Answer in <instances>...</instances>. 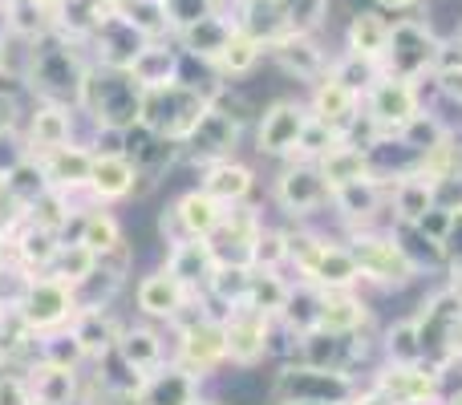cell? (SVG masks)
Returning a JSON list of instances; mask_svg holds the SVG:
<instances>
[{
    "instance_id": "cell-1",
    "label": "cell",
    "mask_w": 462,
    "mask_h": 405,
    "mask_svg": "<svg viewBox=\"0 0 462 405\" xmlns=\"http://www.w3.org/2000/svg\"><path fill=\"white\" fill-rule=\"evenodd\" d=\"M24 86L32 89L37 97H49V102H69L78 106L81 86H86V73H89V57H81V41L65 37V32L49 29L45 37L37 41H24Z\"/></svg>"
},
{
    "instance_id": "cell-2",
    "label": "cell",
    "mask_w": 462,
    "mask_h": 405,
    "mask_svg": "<svg viewBox=\"0 0 462 405\" xmlns=\"http://www.w3.org/2000/svg\"><path fill=\"white\" fill-rule=\"evenodd\" d=\"M78 110H81V118H89V126L130 130L138 122V114H143V86L130 78V69L89 65Z\"/></svg>"
},
{
    "instance_id": "cell-3",
    "label": "cell",
    "mask_w": 462,
    "mask_h": 405,
    "mask_svg": "<svg viewBox=\"0 0 462 405\" xmlns=\"http://www.w3.org/2000/svg\"><path fill=\"white\" fill-rule=\"evenodd\" d=\"M175 361L203 382H216L227 369V328L219 312H208V296H199L175 325Z\"/></svg>"
},
{
    "instance_id": "cell-4",
    "label": "cell",
    "mask_w": 462,
    "mask_h": 405,
    "mask_svg": "<svg viewBox=\"0 0 462 405\" xmlns=\"http://www.w3.org/2000/svg\"><path fill=\"white\" fill-rule=\"evenodd\" d=\"M345 244H349L353 255H357L361 280H365V284H374V288H385V292H406V288L418 284V276H422V272L414 268V260L402 252V244L393 239L390 227L349 231V239H345Z\"/></svg>"
},
{
    "instance_id": "cell-5",
    "label": "cell",
    "mask_w": 462,
    "mask_h": 405,
    "mask_svg": "<svg viewBox=\"0 0 462 405\" xmlns=\"http://www.w3.org/2000/svg\"><path fill=\"white\" fill-rule=\"evenodd\" d=\"M361 390V382L349 369H325L309 365V361H284L272 377L268 398L276 405L284 401H328V405H349V398Z\"/></svg>"
},
{
    "instance_id": "cell-6",
    "label": "cell",
    "mask_w": 462,
    "mask_h": 405,
    "mask_svg": "<svg viewBox=\"0 0 462 405\" xmlns=\"http://www.w3.org/2000/svg\"><path fill=\"white\" fill-rule=\"evenodd\" d=\"M208 97H211L208 89H195L187 81H175V86H162V89H143V114H138V122L162 138L187 143V134L199 126L203 110H208Z\"/></svg>"
},
{
    "instance_id": "cell-7",
    "label": "cell",
    "mask_w": 462,
    "mask_h": 405,
    "mask_svg": "<svg viewBox=\"0 0 462 405\" xmlns=\"http://www.w3.org/2000/svg\"><path fill=\"white\" fill-rule=\"evenodd\" d=\"M78 308H81L78 288L57 280L53 272H41L24 288L21 304H16V320L24 325L29 336H45V333H57V328H69Z\"/></svg>"
},
{
    "instance_id": "cell-8",
    "label": "cell",
    "mask_w": 462,
    "mask_h": 405,
    "mask_svg": "<svg viewBox=\"0 0 462 405\" xmlns=\"http://www.w3.org/2000/svg\"><path fill=\"white\" fill-rule=\"evenodd\" d=\"M272 199L276 207L296 223H309L317 215H325L333 207V187L328 179L320 175L317 162H300V159H288L284 170L276 175V187H272Z\"/></svg>"
},
{
    "instance_id": "cell-9",
    "label": "cell",
    "mask_w": 462,
    "mask_h": 405,
    "mask_svg": "<svg viewBox=\"0 0 462 405\" xmlns=\"http://www.w3.org/2000/svg\"><path fill=\"white\" fill-rule=\"evenodd\" d=\"M434 57H439V37L430 32V24L406 16V21H393L390 49L382 57V73L402 81H422L426 73H434Z\"/></svg>"
},
{
    "instance_id": "cell-10",
    "label": "cell",
    "mask_w": 462,
    "mask_h": 405,
    "mask_svg": "<svg viewBox=\"0 0 462 405\" xmlns=\"http://www.w3.org/2000/svg\"><path fill=\"white\" fill-rule=\"evenodd\" d=\"M224 328H227V365L260 369L276 353V333H280L276 317H263V312L236 304V308H227Z\"/></svg>"
},
{
    "instance_id": "cell-11",
    "label": "cell",
    "mask_w": 462,
    "mask_h": 405,
    "mask_svg": "<svg viewBox=\"0 0 462 405\" xmlns=\"http://www.w3.org/2000/svg\"><path fill=\"white\" fill-rule=\"evenodd\" d=\"M309 118H312V110L300 97H276V102H268L260 110V118H255V151L263 159L288 162L296 143H300L304 126H309Z\"/></svg>"
},
{
    "instance_id": "cell-12",
    "label": "cell",
    "mask_w": 462,
    "mask_h": 405,
    "mask_svg": "<svg viewBox=\"0 0 462 405\" xmlns=\"http://www.w3.org/2000/svg\"><path fill=\"white\" fill-rule=\"evenodd\" d=\"M374 385L390 405H439L442 398V365L418 361V365H377Z\"/></svg>"
},
{
    "instance_id": "cell-13",
    "label": "cell",
    "mask_w": 462,
    "mask_h": 405,
    "mask_svg": "<svg viewBox=\"0 0 462 405\" xmlns=\"http://www.w3.org/2000/svg\"><path fill=\"white\" fill-rule=\"evenodd\" d=\"M199 296L203 292H191L183 280L171 276V272L159 263V268H151L146 276H138L134 308H138V317L154 320V325H179V320H183V312L191 308Z\"/></svg>"
},
{
    "instance_id": "cell-14",
    "label": "cell",
    "mask_w": 462,
    "mask_h": 405,
    "mask_svg": "<svg viewBox=\"0 0 462 405\" xmlns=\"http://www.w3.org/2000/svg\"><path fill=\"white\" fill-rule=\"evenodd\" d=\"M239 138H244V126L208 97V110H203L199 126H195L183 143V159L199 162V167H211V162H219V159H236Z\"/></svg>"
},
{
    "instance_id": "cell-15",
    "label": "cell",
    "mask_w": 462,
    "mask_h": 405,
    "mask_svg": "<svg viewBox=\"0 0 462 405\" xmlns=\"http://www.w3.org/2000/svg\"><path fill=\"white\" fill-rule=\"evenodd\" d=\"M21 138L32 159L45 151H57V146H65V143H78V106L37 97V106L24 114Z\"/></svg>"
},
{
    "instance_id": "cell-16",
    "label": "cell",
    "mask_w": 462,
    "mask_h": 405,
    "mask_svg": "<svg viewBox=\"0 0 462 405\" xmlns=\"http://www.w3.org/2000/svg\"><path fill=\"white\" fill-rule=\"evenodd\" d=\"M361 106H365V114L385 130V134H393V130H402L418 110H422V89H418V81L385 78L382 73V78L369 86V94L361 97Z\"/></svg>"
},
{
    "instance_id": "cell-17",
    "label": "cell",
    "mask_w": 462,
    "mask_h": 405,
    "mask_svg": "<svg viewBox=\"0 0 462 405\" xmlns=\"http://www.w3.org/2000/svg\"><path fill=\"white\" fill-rule=\"evenodd\" d=\"M385 207H390V187L377 183L374 175L333 187V211H337V219L349 223V231L382 227V211H385Z\"/></svg>"
},
{
    "instance_id": "cell-18",
    "label": "cell",
    "mask_w": 462,
    "mask_h": 405,
    "mask_svg": "<svg viewBox=\"0 0 462 405\" xmlns=\"http://www.w3.org/2000/svg\"><path fill=\"white\" fill-rule=\"evenodd\" d=\"M162 268L183 280L191 292H208L211 276H216V268H219V255L208 235H179V239H171L167 252H162Z\"/></svg>"
},
{
    "instance_id": "cell-19",
    "label": "cell",
    "mask_w": 462,
    "mask_h": 405,
    "mask_svg": "<svg viewBox=\"0 0 462 405\" xmlns=\"http://www.w3.org/2000/svg\"><path fill=\"white\" fill-rule=\"evenodd\" d=\"M268 53H272V61L280 65L284 78L304 81V86H317L328 73V57H325V49L317 45L312 32H284L280 41L268 45Z\"/></svg>"
},
{
    "instance_id": "cell-20",
    "label": "cell",
    "mask_w": 462,
    "mask_h": 405,
    "mask_svg": "<svg viewBox=\"0 0 462 405\" xmlns=\"http://www.w3.org/2000/svg\"><path fill=\"white\" fill-rule=\"evenodd\" d=\"M86 187L97 203L110 207V203H126L130 195L143 191V175H138L130 154H94Z\"/></svg>"
},
{
    "instance_id": "cell-21",
    "label": "cell",
    "mask_w": 462,
    "mask_h": 405,
    "mask_svg": "<svg viewBox=\"0 0 462 405\" xmlns=\"http://www.w3.org/2000/svg\"><path fill=\"white\" fill-rule=\"evenodd\" d=\"M24 382L32 390L37 405H81V373L78 365H61V361H29Z\"/></svg>"
},
{
    "instance_id": "cell-22",
    "label": "cell",
    "mask_w": 462,
    "mask_h": 405,
    "mask_svg": "<svg viewBox=\"0 0 462 405\" xmlns=\"http://www.w3.org/2000/svg\"><path fill=\"white\" fill-rule=\"evenodd\" d=\"M126 69H130V78H134L143 89L175 86V81H183V49H179L175 41L151 37L134 53V61H130Z\"/></svg>"
},
{
    "instance_id": "cell-23",
    "label": "cell",
    "mask_w": 462,
    "mask_h": 405,
    "mask_svg": "<svg viewBox=\"0 0 462 405\" xmlns=\"http://www.w3.org/2000/svg\"><path fill=\"white\" fill-rule=\"evenodd\" d=\"M203 390H208V382L195 377L191 369L179 365V361L171 357L167 365L154 369V373L146 377L143 390H138V398H143V405H187V401L199 398Z\"/></svg>"
},
{
    "instance_id": "cell-24",
    "label": "cell",
    "mask_w": 462,
    "mask_h": 405,
    "mask_svg": "<svg viewBox=\"0 0 462 405\" xmlns=\"http://www.w3.org/2000/svg\"><path fill=\"white\" fill-rule=\"evenodd\" d=\"M114 353H118L143 382L154 373V369H162L171 361L167 341H162V333L154 328V320L151 325H122V336H118V345H114Z\"/></svg>"
},
{
    "instance_id": "cell-25",
    "label": "cell",
    "mask_w": 462,
    "mask_h": 405,
    "mask_svg": "<svg viewBox=\"0 0 462 405\" xmlns=\"http://www.w3.org/2000/svg\"><path fill=\"white\" fill-rule=\"evenodd\" d=\"M199 187H203V191H208L216 203L239 207V203L252 199V191H255V170L247 167V162H239V159H219V162H211V167L199 170Z\"/></svg>"
},
{
    "instance_id": "cell-26",
    "label": "cell",
    "mask_w": 462,
    "mask_h": 405,
    "mask_svg": "<svg viewBox=\"0 0 462 405\" xmlns=\"http://www.w3.org/2000/svg\"><path fill=\"white\" fill-rule=\"evenodd\" d=\"M374 325V308L357 288H337L325 292V308H320V328L337 336H357Z\"/></svg>"
},
{
    "instance_id": "cell-27",
    "label": "cell",
    "mask_w": 462,
    "mask_h": 405,
    "mask_svg": "<svg viewBox=\"0 0 462 405\" xmlns=\"http://www.w3.org/2000/svg\"><path fill=\"white\" fill-rule=\"evenodd\" d=\"M167 215H171L179 235H216V227L224 223L227 207L211 199L203 187H191V191H183L175 203H171Z\"/></svg>"
},
{
    "instance_id": "cell-28",
    "label": "cell",
    "mask_w": 462,
    "mask_h": 405,
    "mask_svg": "<svg viewBox=\"0 0 462 405\" xmlns=\"http://www.w3.org/2000/svg\"><path fill=\"white\" fill-rule=\"evenodd\" d=\"M69 333L78 336L86 361H102L106 353H114L122 336V325L110 317V308H97V304H81L78 317L69 320Z\"/></svg>"
},
{
    "instance_id": "cell-29",
    "label": "cell",
    "mask_w": 462,
    "mask_h": 405,
    "mask_svg": "<svg viewBox=\"0 0 462 405\" xmlns=\"http://www.w3.org/2000/svg\"><path fill=\"white\" fill-rule=\"evenodd\" d=\"M309 110H312V118L328 122L337 134H345V126L361 114V94H353V89L341 86L333 73H325V78L312 86V94H309Z\"/></svg>"
},
{
    "instance_id": "cell-30",
    "label": "cell",
    "mask_w": 462,
    "mask_h": 405,
    "mask_svg": "<svg viewBox=\"0 0 462 405\" xmlns=\"http://www.w3.org/2000/svg\"><path fill=\"white\" fill-rule=\"evenodd\" d=\"M304 280H309V284H317L320 292H337V288L365 284V280H361V263H357V255H353V247L349 244H333V239L320 247L317 263L309 268V276H304Z\"/></svg>"
},
{
    "instance_id": "cell-31",
    "label": "cell",
    "mask_w": 462,
    "mask_h": 405,
    "mask_svg": "<svg viewBox=\"0 0 462 405\" xmlns=\"http://www.w3.org/2000/svg\"><path fill=\"white\" fill-rule=\"evenodd\" d=\"M236 24L239 21H227L224 13H208V16H199L195 24H187V29H179L175 32V41H179V49H183L191 61H216V53L227 45V37L236 32Z\"/></svg>"
},
{
    "instance_id": "cell-32",
    "label": "cell",
    "mask_w": 462,
    "mask_h": 405,
    "mask_svg": "<svg viewBox=\"0 0 462 405\" xmlns=\"http://www.w3.org/2000/svg\"><path fill=\"white\" fill-rule=\"evenodd\" d=\"M390 32H393V21L382 16V8H357L349 16V29H345V45H349V53L382 65L385 49H390Z\"/></svg>"
},
{
    "instance_id": "cell-33",
    "label": "cell",
    "mask_w": 462,
    "mask_h": 405,
    "mask_svg": "<svg viewBox=\"0 0 462 405\" xmlns=\"http://www.w3.org/2000/svg\"><path fill=\"white\" fill-rule=\"evenodd\" d=\"M37 162H41V170H45L49 187L69 191V187H86L94 151H89V146H81V143H65V146H57V151L37 154Z\"/></svg>"
},
{
    "instance_id": "cell-34",
    "label": "cell",
    "mask_w": 462,
    "mask_h": 405,
    "mask_svg": "<svg viewBox=\"0 0 462 405\" xmlns=\"http://www.w3.org/2000/svg\"><path fill=\"white\" fill-rule=\"evenodd\" d=\"M73 239H81V244L97 255H114L126 247V227H122V219L110 207L97 203V207H89L86 215H78V235Z\"/></svg>"
},
{
    "instance_id": "cell-35",
    "label": "cell",
    "mask_w": 462,
    "mask_h": 405,
    "mask_svg": "<svg viewBox=\"0 0 462 405\" xmlns=\"http://www.w3.org/2000/svg\"><path fill=\"white\" fill-rule=\"evenodd\" d=\"M434 207V179L426 170L402 175L390 183V215L398 223H418Z\"/></svg>"
},
{
    "instance_id": "cell-36",
    "label": "cell",
    "mask_w": 462,
    "mask_h": 405,
    "mask_svg": "<svg viewBox=\"0 0 462 405\" xmlns=\"http://www.w3.org/2000/svg\"><path fill=\"white\" fill-rule=\"evenodd\" d=\"M263 53L268 49L260 45V41L252 37V32H244L236 24V32L227 37V45L216 53V61H211V73H216L219 81H236V78H247V73L255 69V65L263 61Z\"/></svg>"
},
{
    "instance_id": "cell-37",
    "label": "cell",
    "mask_w": 462,
    "mask_h": 405,
    "mask_svg": "<svg viewBox=\"0 0 462 405\" xmlns=\"http://www.w3.org/2000/svg\"><path fill=\"white\" fill-rule=\"evenodd\" d=\"M320 308H325V292H320L317 284H309V280H296L276 320L292 336H304V333H312V328H320Z\"/></svg>"
},
{
    "instance_id": "cell-38",
    "label": "cell",
    "mask_w": 462,
    "mask_h": 405,
    "mask_svg": "<svg viewBox=\"0 0 462 405\" xmlns=\"http://www.w3.org/2000/svg\"><path fill=\"white\" fill-rule=\"evenodd\" d=\"M288 292H292V280L280 276V268H252V280H247V292H244V308L263 312V317H280Z\"/></svg>"
},
{
    "instance_id": "cell-39",
    "label": "cell",
    "mask_w": 462,
    "mask_h": 405,
    "mask_svg": "<svg viewBox=\"0 0 462 405\" xmlns=\"http://www.w3.org/2000/svg\"><path fill=\"white\" fill-rule=\"evenodd\" d=\"M382 349V361L385 365H418L426 361V345H422V333H418V320L414 317H402L385 328V336L377 341Z\"/></svg>"
},
{
    "instance_id": "cell-40",
    "label": "cell",
    "mask_w": 462,
    "mask_h": 405,
    "mask_svg": "<svg viewBox=\"0 0 462 405\" xmlns=\"http://www.w3.org/2000/svg\"><path fill=\"white\" fill-rule=\"evenodd\" d=\"M97 263H102V255L89 252L81 239H61V247H57V260H53V268H49V272H53L57 280H65V284L81 288L97 272Z\"/></svg>"
},
{
    "instance_id": "cell-41",
    "label": "cell",
    "mask_w": 462,
    "mask_h": 405,
    "mask_svg": "<svg viewBox=\"0 0 462 405\" xmlns=\"http://www.w3.org/2000/svg\"><path fill=\"white\" fill-rule=\"evenodd\" d=\"M390 231H393V239L402 244V252L414 260L418 272H439V268H447V252H442V244H434L430 235H422L414 223H398V219H393Z\"/></svg>"
},
{
    "instance_id": "cell-42",
    "label": "cell",
    "mask_w": 462,
    "mask_h": 405,
    "mask_svg": "<svg viewBox=\"0 0 462 405\" xmlns=\"http://www.w3.org/2000/svg\"><path fill=\"white\" fill-rule=\"evenodd\" d=\"M320 175L328 179V187H341V183H353V179H365L369 175V162H365V151L349 146L345 138H337L333 151L317 162Z\"/></svg>"
},
{
    "instance_id": "cell-43",
    "label": "cell",
    "mask_w": 462,
    "mask_h": 405,
    "mask_svg": "<svg viewBox=\"0 0 462 405\" xmlns=\"http://www.w3.org/2000/svg\"><path fill=\"white\" fill-rule=\"evenodd\" d=\"M328 73H333L341 86H349L353 94H361L365 97L369 94V86H374L377 78H382V65L377 61H369V57H357V53H345V57H337L333 65H328Z\"/></svg>"
},
{
    "instance_id": "cell-44",
    "label": "cell",
    "mask_w": 462,
    "mask_h": 405,
    "mask_svg": "<svg viewBox=\"0 0 462 405\" xmlns=\"http://www.w3.org/2000/svg\"><path fill=\"white\" fill-rule=\"evenodd\" d=\"M288 263V227L260 223L252 239V268H284Z\"/></svg>"
},
{
    "instance_id": "cell-45",
    "label": "cell",
    "mask_w": 462,
    "mask_h": 405,
    "mask_svg": "<svg viewBox=\"0 0 462 405\" xmlns=\"http://www.w3.org/2000/svg\"><path fill=\"white\" fill-rule=\"evenodd\" d=\"M337 138H341V134H337V130L328 126V122L309 118V126H304V134H300V143H296L292 159H300V162H320L328 151H333Z\"/></svg>"
},
{
    "instance_id": "cell-46",
    "label": "cell",
    "mask_w": 462,
    "mask_h": 405,
    "mask_svg": "<svg viewBox=\"0 0 462 405\" xmlns=\"http://www.w3.org/2000/svg\"><path fill=\"white\" fill-rule=\"evenodd\" d=\"M284 16L292 32H317L328 16V0H284Z\"/></svg>"
},
{
    "instance_id": "cell-47",
    "label": "cell",
    "mask_w": 462,
    "mask_h": 405,
    "mask_svg": "<svg viewBox=\"0 0 462 405\" xmlns=\"http://www.w3.org/2000/svg\"><path fill=\"white\" fill-rule=\"evenodd\" d=\"M216 5L219 0H162V13H167L171 32H179V29H187V24H195L199 16L216 13Z\"/></svg>"
},
{
    "instance_id": "cell-48",
    "label": "cell",
    "mask_w": 462,
    "mask_h": 405,
    "mask_svg": "<svg viewBox=\"0 0 462 405\" xmlns=\"http://www.w3.org/2000/svg\"><path fill=\"white\" fill-rule=\"evenodd\" d=\"M0 405H37V401H32L29 382H24V373L0 369Z\"/></svg>"
},
{
    "instance_id": "cell-49",
    "label": "cell",
    "mask_w": 462,
    "mask_h": 405,
    "mask_svg": "<svg viewBox=\"0 0 462 405\" xmlns=\"http://www.w3.org/2000/svg\"><path fill=\"white\" fill-rule=\"evenodd\" d=\"M450 223H455V211H450V207H439V203H434L430 211H426L422 219L414 223V227L422 231V235H430L434 244H442V239L450 235Z\"/></svg>"
},
{
    "instance_id": "cell-50",
    "label": "cell",
    "mask_w": 462,
    "mask_h": 405,
    "mask_svg": "<svg viewBox=\"0 0 462 405\" xmlns=\"http://www.w3.org/2000/svg\"><path fill=\"white\" fill-rule=\"evenodd\" d=\"M442 252H447V263L462 268V211H455V223H450V235L442 239Z\"/></svg>"
},
{
    "instance_id": "cell-51",
    "label": "cell",
    "mask_w": 462,
    "mask_h": 405,
    "mask_svg": "<svg viewBox=\"0 0 462 405\" xmlns=\"http://www.w3.org/2000/svg\"><path fill=\"white\" fill-rule=\"evenodd\" d=\"M349 405H390V401H385L382 393L374 390V385H365V390H357V393H353Z\"/></svg>"
},
{
    "instance_id": "cell-52",
    "label": "cell",
    "mask_w": 462,
    "mask_h": 405,
    "mask_svg": "<svg viewBox=\"0 0 462 405\" xmlns=\"http://www.w3.org/2000/svg\"><path fill=\"white\" fill-rule=\"evenodd\" d=\"M377 8H382V13H406V8H414L418 0H374Z\"/></svg>"
},
{
    "instance_id": "cell-53",
    "label": "cell",
    "mask_w": 462,
    "mask_h": 405,
    "mask_svg": "<svg viewBox=\"0 0 462 405\" xmlns=\"http://www.w3.org/2000/svg\"><path fill=\"white\" fill-rule=\"evenodd\" d=\"M187 405H224V398H216V393H211V390H203L199 398H195V401H187Z\"/></svg>"
},
{
    "instance_id": "cell-54",
    "label": "cell",
    "mask_w": 462,
    "mask_h": 405,
    "mask_svg": "<svg viewBox=\"0 0 462 405\" xmlns=\"http://www.w3.org/2000/svg\"><path fill=\"white\" fill-rule=\"evenodd\" d=\"M284 405H328V401H284Z\"/></svg>"
},
{
    "instance_id": "cell-55",
    "label": "cell",
    "mask_w": 462,
    "mask_h": 405,
    "mask_svg": "<svg viewBox=\"0 0 462 405\" xmlns=\"http://www.w3.org/2000/svg\"><path fill=\"white\" fill-rule=\"evenodd\" d=\"M236 5H239V8H244V5H252V0H236Z\"/></svg>"
},
{
    "instance_id": "cell-56",
    "label": "cell",
    "mask_w": 462,
    "mask_h": 405,
    "mask_svg": "<svg viewBox=\"0 0 462 405\" xmlns=\"http://www.w3.org/2000/svg\"><path fill=\"white\" fill-rule=\"evenodd\" d=\"M41 5H49V8H53V5H57V0H41Z\"/></svg>"
},
{
    "instance_id": "cell-57",
    "label": "cell",
    "mask_w": 462,
    "mask_h": 405,
    "mask_svg": "<svg viewBox=\"0 0 462 405\" xmlns=\"http://www.w3.org/2000/svg\"><path fill=\"white\" fill-rule=\"evenodd\" d=\"M0 369H5V357H0Z\"/></svg>"
},
{
    "instance_id": "cell-58",
    "label": "cell",
    "mask_w": 462,
    "mask_h": 405,
    "mask_svg": "<svg viewBox=\"0 0 462 405\" xmlns=\"http://www.w3.org/2000/svg\"><path fill=\"white\" fill-rule=\"evenodd\" d=\"M458 37H462V29H458Z\"/></svg>"
},
{
    "instance_id": "cell-59",
    "label": "cell",
    "mask_w": 462,
    "mask_h": 405,
    "mask_svg": "<svg viewBox=\"0 0 462 405\" xmlns=\"http://www.w3.org/2000/svg\"><path fill=\"white\" fill-rule=\"evenodd\" d=\"M272 405H276V401H272Z\"/></svg>"
}]
</instances>
